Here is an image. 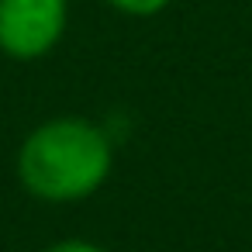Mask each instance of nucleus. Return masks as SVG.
<instances>
[{
  "mask_svg": "<svg viewBox=\"0 0 252 252\" xmlns=\"http://www.w3.org/2000/svg\"><path fill=\"white\" fill-rule=\"evenodd\" d=\"M107 4L125 14H135V18H149V14H159L162 7H169V0H107Z\"/></svg>",
  "mask_w": 252,
  "mask_h": 252,
  "instance_id": "obj_3",
  "label": "nucleus"
},
{
  "mask_svg": "<svg viewBox=\"0 0 252 252\" xmlns=\"http://www.w3.org/2000/svg\"><path fill=\"white\" fill-rule=\"evenodd\" d=\"M45 252H107V249L97 242H87V238H63V242L49 245Z\"/></svg>",
  "mask_w": 252,
  "mask_h": 252,
  "instance_id": "obj_4",
  "label": "nucleus"
},
{
  "mask_svg": "<svg viewBox=\"0 0 252 252\" xmlns=\"http://www.w3.org/2000/svg\"><path fill=\"white\" fill-rule=\"evenodd\" d=\"M114 169L111 135L87 118H49L32 128L18 149L21 187L45 204H76L94 197Z\"/></svg>",
  "mask_w": 252,
  "mask_h": 252,
  "instance_id": "obj_1",
  "label": "nucleus"
},
{
  "mask_svg": "<svg viewBox=\"0 0 252 252\" xmlns=\"http://www.w3.org/2000/svg\"><path fill=\"white\" fill-rule=\"evenodd\" d=\"M66 0H0V52L11 59H42L66 35Z\"/></svg>",
  "mask_w": 252,
  "mask_h": 252,
  "instance_id": "obj_2",
  "label": "nucleus"
}]
</instances>
